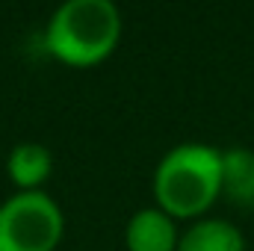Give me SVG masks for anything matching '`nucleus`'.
<instances>
[{"mask_svg":"<svg viewBox=\"0 0 254 251\" xmlns=\"http://www.w3.org/2000/svg\"><path fill=\"white\" fill-rule=\"evenodd\" d=\"M63 231V210L42 189L15 192L0 204V251H57Z\"/></svg>","mask_w":254,"mask_h":251,"instance_id":"7ed1b4c3","label":"nucleus"},{"mask_svg":"<svg viewBox=\"0 0 254 251\" xmlns=\"http://www.w3.org/2000/svg\"><path fill=\"white\" fill-rule=\"evenodd\" d=\"M181 234L169 213H163L157 204L142 207L127 219L125 246L127 251H178Z\"/></svg>","mask_w":254,"mask_h":251,"instance_id":"20e7f679","label":"nucleus"},{"mask_svg":"<svg viewBox=\"0 0 254 251\" xmlns=\"http://www.w3.org/2000/svg\"><path fill=\"white\" fill-rule=\"evenodd\" d=\"M122 42V12L113 0H65L48 21L45 45L65 65H98Z\"/></svg>","mask_w":254,"mask_h":251,"instance_id":"f03ea898","label":"nucleus"},{"mask_svg":"<svg viewBox=\"0 0 254 251\" xmlns=\"http://www.w3.org/2000/svg\"><path fill=\"white\" fill-rule=\"evenodd\" d=\"M6 172H9V181L18 187V192H33L51 178L54 157L39 142H18L6 157Z\"/></svg>","mask_w":254,"mask_h":251,"instance_id":"39448f33","label":"nucleus"},{"mask_svg":"<svg viewBox=\"0 0 254 251\" xmlns=\"http://www.w3.org/2000/svg\"><path fill=\"white\" fill-rule=\"evenodd\" d=\"M222 198V151L181 142L154 169V201L172 219H201Z\"/></svg>","mask_w":254,"mask_h":251,"instance_id":"f257e3e1","label":"nucleus"},{"mask_svg":"<svg viewBox=\"0 0 254 251\" xmlns=\"http://www.w3.org/2000/svg\"><path fill=\"white\" fill-rule=\"evenodd\" d=\"M222 195L237 207H254V151L228 148L222 151Z\"/></svg>","mask_w":254,"mask_h":251,"instance_id":"0eeeda50","label":"nucleus"},{"mask_svg":"<svg viewBox=\"0 0 254 251\" xmlns=\"http://www.w3.org/2000/svg\"><path fill=\"white\" fill-rule=\"evenodd\" d=\"M178 251H246V237L228 219H198L181 234Z\"/></svg>","mask_w":254,"mask_h":251,"instance_id":"423d86ee","label":"nucleus"}]
</instances>
